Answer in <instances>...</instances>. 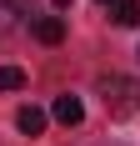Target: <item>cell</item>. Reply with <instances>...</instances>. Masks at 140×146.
Instances as JSON below:
<instances>
[{
	"mask_svg": "<svg viewBox=\"0 0 140 146\" xmlns=\"http://www.w3.org/2000/svg\"><path fill=\"white\" fill-rule=\"evenodd\" d=\"M100 96L110 106V116H140V81H130V76H105Z\"/></svg>",
	"mask_w": 140,
	"mask_h": 146,
	"instance_id": "cell-1",
	"label": "cell"
},
{
	"mask_svg": "<svg viewBox=\"0 0 140 146\" xmlns=\"http://www.w3.org/2000/svg\"><path fill=\"white\" fill-rule=\"evenodd\" d=\"M50 116H55L60 126H80V121H85V101H80V96H55Z\"/></svg>",
	"mask_w": 140,
	"mask_h": 146,
	"instance_id": "cell-2",
	"label": "cell"
},
{
	"mask_svg": "<svg viewBox=\"0 0 140 146\" xmlns=\"http://www.w3.org/2000/svg\"><path fill=\"white\" fill-rule=\"evenodd\" d=\"M30 30H35L40 45H60V40H65V15H40Z\"/></svg>",
	"mask_w": 140,
	"mask_h": 146,
	"instance_id": "cell-3",
	"label": "cell"
},
{
	"mask_svg": "<svg viewBox=\"0 0 140 146\" xmlns=\"http://www.w3.org/2000/svg\"><path fill=\"white\" fill-rule=\"evenodd\" d=\"M45 121H50V116H45L40 106H20V111H15V126H20L25 136H40V131H45Z\"/></svg>",
	"mask_w": 140,
	"mask_h": 146,
	"instance_id": "cell-4",
	"label": "cell"
},
{
	"mask_svg": "<svg viewBox=\"0 0 140 146\" xmlns=\"http://www.w3.org/2000/svg\"><path fill=\"white\" fill-rule=\"evenodd\" d=\"M20 15H25V0H0V35H5Z\"/></svg>",
	"mask_w": 140,
	"mask_h": 146,
	"instance_id": "cell-5",
	"label": "cell"
},
{
	"mask_svg": "<svg viewBox=\"0 0 140 146\" xmlns=\"http://www.w3.org/2000/svg\"><path fill=\"white\" fill-rule=\"evenodd\" d=\"M110 15H115V25H140V0H120Z\"/></svg>",
	"mask_w": 140,
	"mask_h": 146,
	"instance_id": "cell-6",
	"label": "cell"
},
{
	"mask_svg": "<svg viewBox=\"0 0 140 146\" xmlns=\"http://www.w3.org/2000/svg\"><path fill=\"white\" fill-rule=\"evenodd\" d=\"M25 86V71L20 66H0V91H20Z\"/></svg>",
	"mask_w": 140,
	"mask_h": 146,
	"instance_id": "cell-7",
	"label": "cell"
},
{
	"mask_svg": "<svg viewBox=\"0 0 140 146\" xmlns=\"http://www.w3.org/2000/svg\"><path fill=\"white\" fill-rule=\"evenodd\" d=\"M55 10H70V0H55Z\"/></svg>",
	"mask_w": 140,
	"mask_h": 146,
	"instance_id": "cell-8",
	"label": "cell"
},
{
	"mask_svg": "<svg viewBox=\"0 0 140 146\" xmlns=\"http://www.w3.org/2000/svg\"><path fill=\"white\" fill-rule=\"evenodd\" d=\"M100 5H110V10H115V5H120V0H100Z\"/></svg>",
	"mask_w": 140,
	"mask_h": 146,
	"instance_id": "cell-9",
	"label": "cell"
}]
</instances>
